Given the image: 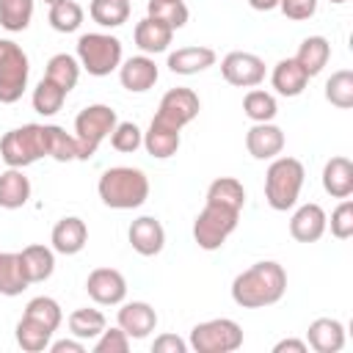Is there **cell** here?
<instances>
[{
	"label": "cell",
	"mask_w": 353,
	"mask_h": 353,
	"mask_svg": "<svg viewBox=\"0 0 353 353\" xmlns=\"http://www.w3.org/2000/svg\"><path fill=\"white\" fill-rule=\"evenodd\" d=\"M287 292V273L279 262L262 259L245 268L232 281V301L243 309H265L284 298Z\"/></svg>",
	"instance_id": "cell-1"
},
{
	"label": "cell",
	"mask_w": 353,
	"mask_h": 353,
	"mask_svg": "<svg viewBox=\"0 0 353 353\" xmlns=\"http://www.w3.org/2000/svg\"><path fill=\"white\" fill-rule=\"evenodd\" d=\"M97 193L110 210H135L149 199V179L141 168L113 165L99 176Z\"/></svg>",
	"instance_id": "cell-2"
},
{
	"label": "cell",
	"mask_w": 353,
	"mask_h": 353,
	"mask_svg": "<svg viewBox=\"0 0 353 353\" xmlns=\"http://www.w3.org/2000/svg\"><path fill=\"white\" fill-rule=\"evenodd\" d=\"M303 163L295 157H273V163L265 171V199L270 210L287 212L295 207L301 188H303Z\"/></svg>",
	"instance_id": "cell-3"
},
{
	"label": "cell",
	"mask_w": 353,
	"mask_h": 353,
	"mask_svg": "<svg viewBox=\"0 0 353 353\" xmlns=\"http://www.w3.org/2000/svg\"><path fill=\"white\" fill-rule=\"evenodd\" d=\"M119 116L110 105H88L74 119V141H77V160L94 157L99 143L113 132Z\"/></svg>",
	"instance_id": "cell-4"
},
{
	"label": "cell",
	"mask_w": 353,
	"mask_h": 353,
	"mask_svg": "<svg viewBox=\"0 0 353 353\" xmlns=\"http://www.w3.org/2000/svg\"><path fill=\"white\" fill-rule=\"evenodd\" d=\"M0 157L8 168H28L36 160L47 157L44 124H22L17 130H8L0 138Z\"/></svg>",
	"instance_id": "cell-5"
},
{
	"label": "cell",
	"mask_w": 353,
	"mask_h": 353,
	"mask_svg": "<svg viewBox=\"0 0 353 353\" xmlns=\"http://www.w3.org/2000/svg\"><path fill=\"white\" fill-rule=\"evenodd\" d=\"M77 63L94 77H105L121 66V41L110 33H83L77 39Z\"/></svg>",
	"instance_id": "cell-6"
},
{
	"label": "cell",
	"mask_w": 353,
	"mask_h": 353,
	"mask_svg": "<svg viewBox=\"0 0 353 353\" xmlns=\"http://www.w3.org/2000/svg\"><path fill=\"white\" fill-rule=\"evenodd\" d=\"M28 74H30V63L25 50L11 39H0V102L3 105H14L22 99L28 88Z\"/></svg>",
	"instance_id": "cell-7"
},
{
	"label": "cell",
	"mask_w": 353,
	"mask_h": 353,
	"mask_svg": "<svg viewBox=\"0 0 353 353\" xmlns=\"http://www.w3.org/2000/svg\"><path fill=\"white\" fill-rule=\"evenodd\" d=\"M240 345H243V328L229 317H215L193 325L188 339V347H193L196 353H232Z\"/></svg>",
	"instance_id": "cell-8"
},
{
	"label": "cell",
	"mask_w": 353,
	"mask_h": 353,
	"mask_svg": "<svg viewBox=\"0 0 353 353\" xmlns=\"http://www.w3.org/2000/svg\"><path fill=\"white\" fill-rule=\"evenodd\" d=\"M240 212L237 210H226L218 204H204V210L196 215L193 221V240L199 248L204 251H218L229 234L237 229Z\"/></svg>",
	"instance_id": "cell-9"
},
{
	"label": "cell",
	"mask_w": 353,
	"mask_h": 353,
	"mask_svg": "<svg viewBox=\"0 0 353 353\" xmlns=\"http://www.w3.org/2000/svg\"><path fill=\"white\" fill-rule=\"evenodd\" d=\"M199 110H201V102H199L196 91H190V88H171V91L163 94L154 119L168 124V127L182 130L185 124H190L199 116Z\"/></svg>",
	"instance_id": "cell-10"
},
{
	"label": "cell",
	"mask_w": 353,
	"mask_h": 353,
	"mask_svg": "<svg viewBox=\"0 0 353 353\" xmlns=\"http://www.w3.org/2000/svg\"><path fill=\"white\" fill-rule=\"evenodd\" d=\"M221 74L229 85H237V88H256L262 80H265V61L254 52H243V50H234L229 55H223L221 61Z\"/></svg>",
	"instance_id": "cell-11"
},
{
	"label": "cell",
	"mask_w": 353,
	"mask_h": 353,
	"mask_svg": "<svg viewBox=\"0 0 353 353\" xmlns=\"http://www.w3.org/2000/svg\"><path fill=\"white\" fill-rule=\"evenodd\" d=\"M85 292L99 306H119L127 298V279L116 268H97L85 279Z\"/></svg>",
	"instance_id": "cell-12"
},
{
	"label": "cell",
	"mask_w": 353,
	"mask_h": 353,
	"mask_svg": "<svg viewBox=\"0 0 353 353\" xmlns=\"http://www.w3.org/2000/svg\"><path fill=\"white\" fill-rule=\"evenodd\" d=\"M127 240H130V245H132L135 254H141V256H157L163 251V245H165V229H163V223L157 218L141 215V218H135L130 223Z\"/></svg>",
	"instance_id": "cell-13"
},
{
	"label": "cell",
	"mask_w": 353,
	"mask_h": 353,
	"mask_svg": "<svg viewBox=\"0 0 353 353\" xmlns=\"http://www.w3.org/2000/svg\"><path fill=\"white\" fill-rule=\"evenodd\" d=\"M119 328L130 336V339H146L154 328H157V312L146 303V301H121V309L116 314Z\"/></svg>",
	"instance_id": "cell-14"
},
{
	"label": "cell",
	"mask_w": 353,
	"mask_h": 353,
	"mask_svg": "<svg viewBox=\"0 0 353 353\" xmlns=\"http://www.w3.org/2000/svg\"><path fill=\"white\" fill-rule=\"evenodd\" d=\"M245 149L254 160H273L284 152V132L273 121H259L245 132Z\"/></svg>",
	"instance_id": "cell-15"
},
{
	"label": "cell",
	"mask_w": 353,
	"mask_h": 353,
	"mask_svg": "<svg viewBox=\"0 0 353 353\" xmlns=\"http://www.w3.org/2000/svg\"><path fill=\"white\" fill-rule=\"evenodd\" d=\"M325 226H328V215L320 204L309 201V204H301L292 218H290V234L298 240V243H314L325 234Z\"/></svg>",
	"instance_id": "cell-16"
},
{
	"label": "cell",
	"mask_w": 353,
	"mask_h": 353,
	"mask_svg": "<svg viewBox=\"0 0 353 353\" xmlns=\"http://www.w3.org/2000/svg\"><path fill=\"white\" fill-rule=\"evenodd\" d=\"M50 243H52V251H55V254H63V256L80 254V251L85 248V243H88V226H85V221L77 218V215L61 218V221L52 226Z\"/></svg>",
	"instance_id": "cell-17"
},
{
	"label": "cell",
	"mask_w": 353,
	"mask_h": 353,
	"mask_svg": "<svg viewBox=\"0 0 353 353\" xmlns=\"http://www.w3.org/2000/svg\"><path fill=\"white\" fill-rule=\"evenodd\" d=\"M160 72H157V63L149 58V55H132L127 58L121 66H119V80L127 91L132 94H143L149 91L154 83H157Z\"/></svg>",
	"instance_id": "cell-18"
},
{
	"label": "cell",
	"mask_w": 353,
	"mask_h": 353,
	"mask_svg": "<svg viewBox=\"0 0 353 353\" xmlns=\"http://www.w3.org/2000/svg\"><path fill=\"white\" fill-rule=\"evenodd\" d=\"M306 345L314 353H339L345 347V325L334 317H317L309 323Z\"/></svg>",
	"instance_id": "cell-19"
},
{
	"label": "cell",
	"mask_w": 353,
	"mask_h": 353,
	"mask_svg": "<svg viewBox=\"0 0 353 353\" xmlns=\"http://www.w3.org/2000/svg\"><path fill=\"white\" fill-rule=\"evenodd\" d=\"M19 265H22V273H25L28 284L47 281L52 276V270H55V251L41 245V243L25 245L19 251Z\"/></svg>",
	"instance_id": "cell-20"
},
{
	"label": "cell",
	"mask_w": 353,
	"mask_h": 353,
	"mask_svg": "<svg viewBox=\"0 0 353 353\" xmlns=\"http://www.w3.org/2000/svg\"><path fill=\"white\" fill-rule=\"evenodd\" d=\"M215 50L210 47H201V44H193V47H179L168 55V69L174 74H199L210 66H215Z\"/></svg>",
	"instance_id": "cell-21"
},
{
	"label": "cell",
	"mask_w": 353,
	"mask_h": 353,
	"mask_svg": "<svg viewBox=\"0 0 353 353\" xmlns=\"http://www.w3.org/2000/svg\"><path fill=\"white\" fill-rule=\"evenodd\" d=\"M323 190L334 199H350L353 193V163L342 154L323 165Z\"/></svg>",
	"instance_id": "cell-22"
},
{
	"label": "cell",
	"mask_w": 353,
	"mask_h": 353,
	"mask_svg": "<svg viewBox=\"0 0 353 353\" xmlns=\"http://www.w3.org/2000/svg\"><path fill=\"white\" fill-rule=\"evenodd\" d=\"M135 44L143 55H154V52H165L171 39H174V30L152 17H143L138 25H135Z\"/></svg>",
	"instance_id": "cell-23"
},
{
	"label": "cell",
	"mask_w": 353,
	"mask_h": 353,
	"mask_svg": "<svg viewBox=\"0 0 353 353\" xmlns=\"http://www.w3.org/2000/svg\"><path fill=\"white\" fill-rule=\"evenodd\" d=\"M270 83H273L276 94H281V97H298V94H303V88L309 85V74L301 69V63H298L295 58H281V61L273 66Z\"/></svg>",
	"instance_id": "cell-24"
},
{
	"label": "cell",
	"mask_w": 353,
	"mask_h": 353,
	"mask_svg": "<svg viewBox=\"0 0 353 353\" xmlns=\"http://www.w3.org/2000/svg\"><path fill=\"white\" fill-rule=\"evenodd\" d=\"M30 199V179L22 174V168H6L0 171V207L3 210H19Z\"/></svg>",
	"instance_id": "cell-25"
},
{
	"label": "cell",
	"mask_w": 353,
	"mask_h": 353,
	"mask_svg": "<svg viewBox=\"0 0 353 353\" xmlns=\"http://www.w3.org/2000/svg\"><path fill=\"white\" fill-rule=\"evenodd\" d=\"M143 149L152 157H157V160H165V157L176 154V149H179V130L152 119L149 130L143 132Z\"/></svg>",
	"instance_id": "cell-26"
},
{
	"label": "cell",
	"mask_w": 353,
	"mask_h": 353,
	"mask_svg": "<svg viewBox=\"0 0 353 353\" xmlns=\"http://www.w3.org/2000/svg\"><path fill=\"white\" fill-rule=\"evenodd\" d=\"M328 58H331V44H328L325 36H306V39L301 41L298 52H295V61L301 63V69H303L309 77L320 74V72L325 69Z\"/></svg>",
	"instance_id": "cell-27"
},
{
	"label": "cell",
	"mask_w": 353,
	"mask_h": 353,
	"mask_svg": "<svg viewBox=\"0 0 353 353\" xmlns=\"http://www.w3.org/2000/svg\"><path fill=\"white\" fill-rule=\"evenodd\" d=\"M207 204H218V207L243 212V207H245V188H243V182L234 179V176L212 179L210 188H207Z\"/></svg>",
	"instance_id": "cell-28"
},
{
	"label": "cell",
	"mask_w": 353,
	"mask_h": 353,
	"mask_svg": "<svg viewBox=\"0 0 353 353\" xmlns=\"http://www.w3.org/2000/svg\"><path fill=\"white\" fill-rule=\"evenodd\" d=\"M69 334L72 336H77V339H83V342H88V339H97L105 328H108V320H105V314L99 312V309H88V306H83V309H74L72 314H69Z\"/></svg>",
	"instance_id": "cell-29"
},
{
	"label": "cell",
	"mask_w": 353,
	"mask_h": 353,
	"mask_svg": "<svg viewBox=\"0 0 353 353\" xmlns=\"http://www.w3.org/2000/svg\"><path fill=\"white\" fill-rule=\"evenodd\" d=\"M44 77L52 80L55 85H61V88L69 94V91L77 85V80H80V63H77L74 55H69V52H58V55H52V58L47 61Z\"/></svg>",
	"instance_id": "cell-30"
},
{
	"label": "cell",
	"mask_w": 353,
	"mask_h": 353,
	"mask_svg": "<svg viewBox=\"0 0 353 353\" xmlns=\"http://www.w3.org/2000/svg\"><path fill=\"white\" fill-rule=\"evenodd\" d=\"M28 290V279L19 265V254L14 251H0V295H22Z\"/></svg>",
	"instance_id": "cell-31"
},
{
	"label": "cell",
	"mask_w": 353,
	"mask_h": 353,
	"mask_svg": "<svg viewBox=\"0 0 353 353\" xmlns=\"http://www.w3.org/2000/svg\"><path fill=\"white\" fill-rule=\"evenodd\" d=\"M44 146H47V157H52L58 163L77 160V141H74V135H69L58 124H44Z\"/></svg>",
	"instance_id": "cell-32"
},
{
	"label": "cell",
	"mask_w": 353,
	"mask_h": 353,
	"mask_svg": "<svg viewBox=\"0 0 353 353\" xmlns=\"http://www.w3.org/2000/svg\"><path fill=\"white\" fill-rule=\"evenodd\" d=\"M52 334L55 331H50L47 325H41V323H36V320H30L25 314L17 323V345L25 353H41V350H47L50 342H52Z\"/></svg>",
	"instance_id": "cell-33"
},
{
	"label": "cell",
	"mask_w": 353,
	"mask_h": 353,
	"mask_svg": "<svg viewBox=\"0 0 353 353\" xmlns=\"http://www.w3.org/2000/svg\"><path fill=\"white\" fill-rule=\"evenodd\" d=\"M88 14L102 28H119L130 19V0H91Z\"/></svg>",
	"instance_id": "cell-34"
},
{
	"label": "cell",
	"mask_w": 353,
	"mask_h": 353,
	"mask_svg": "<svg viewBox=\"0 0 353 353\" xmlns=\"http://www.w3.org/2000/svg\"><path fill=\"white\" fill-rule=\"evenodd\" d=\"M243 113L259 124V121H273L276 113H279V105H276V97L262 91V88H251L245 97H243Z\"/></svg>",
	"instance_id": "cell-35"
},
{
	"label": "cell",
	"mask_w": 353,
	"mask_h": 353,
	"mask_svg": "<svg viewBox=\"0 0 353 353\" xmlns=\"http://www.w3.org/2000/svg\"><path fill=\"white\" fill-rule=\"evenodd\" d=\"M52 30L58 33H74L80 25H83V6L74 3V0H58L50 6V14H47Z\"/></svg>",
	"instance_id": "cell-36"
},
{
	"label": "cell",
	"mask_w": 353,
	"mask_h": 353,
	"mask_svg": "<svg viewBox=\"0 0 353 353\" xmlns=\"http://www.w3.org/2000/svg\"><path fill=\"white\" fill-rule=\"evenodd\" d=\"M146 8H149L146 17H152V19L163 22V25H168L171 30L185 28V22H188V17H190V11H188V6H185L182 0H149Z\"/></svg>",
	"instance_id": "cell-37"
},
{
	"label": "cell",
	"mask_w": 353,
	"mask_h": 353,
	"mask_svg": "<svg viewBox=\"0 0 353 353\" xmlns=\"http://www.w3.org/2000/svg\"><path fill=\"white\" fill-rule=\"evenodd\" d=\"M33 19V0H0V28L19 33Z\"/></svg>",
	"instance_id": "cell-38"
},
{
	"label": "cell",
	"mask_w": 353,
	"mask_h": 353,
	"mask_svg": "<svg viewBox=\"0 0 353 353\" xmlns=\"http://www.w3.org/2000/svg\"><path fill=\"white\" fill-rule=\"evenodd\" d=\"M63 99H66V91L47 77H41L39 85L33 88V110L41 116H55L63 108Z\"/></svg>",
	"instance_id": "cell-39"
},
{
	"label": "cell",
	"mask_w": 353,
	"mask_h": 353,
	"mask_svg": "<svg viewBox=\"0 0 353 353\" xmlns=\"http://www.w3.org/2000/svg\"><path fill=\"white\" fill-rule=\"evenodd\" d=\"M25 317H30V320L47 325L50 331H58V325H61V320H63V312H61V306H58L55 298H50V295H36V298L28 301Z\"/></svg>",
	"instance_id": "cell-40"
},
{
	"label": "cell",
	"mask_w": 353,
	"mask_h": 353,
	"mask_svg": "<svg viewBox=\"0 0 353 353\" xmlns=\"http://www.w3.org/2000/svg\"><path fill=\"white\" fill-rule=\"evenodd\" d=\"M325 99L339 108V110H347L353 108V72L350 69H339L328 77L325 83Z\"/></svg>",
	"instance_id": "cell-41"
},
{
	"label": "cell",
	"mask_w": 353,
	"mask_h": 353,
	"mask_svg": "<svg viewBox=\"0 0 353 353\" xmlns=\"http://www.w3.org/2000/svg\"><path fill=\"white\" fill-rule=\"evenodd\" d=\"M110 146L116 152H124V154H132L138 146H143V132L135 121H119L110 132Z\"/></svg>",
	"instance_id": "cell-42"
},
{
	"label": "cell",
	"mask_w": 353,
	"mask_h": 353,
	"mask_svg": "<svg viewBox=\"0 0 353 353\" xmlns=\"http://www.w3.org/2000/svg\"><path fill=\"white\" fill-rule=\"evenodd\" d=\"M331 234L336 240H347L353 234V201L342 199L339 207L331 212Z\"/></svg>",
	"instance_id": "cell-43"
},
{
	"label": "cell",
	"mask_w": 353,
	"mask_h": 353,
	"mask_svg": "<svg viewBox=\"0 0 353 353\" xmlns=\"http://www.w3.org/2000/svg\"><path fill=\"white\" fill-rule=\"evenodd\" d=\"M127 350H130V336L119 325L105 328L94 342V353H127Z\"/></svg>",
	"instance_id": "cell-44"
},
{
	"label": "cell",
	"mask_w": 353,
	"mask_h": 353,
	"mask_svg": "<svg viewBox=\"0 0 353 353\" xmlns=\"http://www.w3.org/2000/svg\"><path fill=\"white\" fill-rule=\"evenodd\" d=\"M279 8L287 19H295V22H303L309 17H314L317 11V0H279Z\"/></svg>",
	"instance_id": "cell-45"
},
{
	"label": "cell",
	"mask_w": 353,
	"mask_h": 353,
	"mask_svg": "<svg viewBox=\"0 0 353 353\" xmlns=\"http://www.w3.org/2000/svg\"><path fill=\"white\" fill-rule=\"evenodd\" d=\"M152 350H154V353H185V350H188V342L179 339L176 334H160V336L152 342Z\"/></svg>",
	"instance_id": "cell-46"
},
{
	"label": "cell",
	"mask_w": 353,
	"mask_h": 353,
	"mask_svg": "<svg viewBox=\"0 0 353 353\" xmlns=\"http://www.w3.org/2000/svg\"><path fill=\"white\" fill-rule=\"evenodd\" d=\"M47 350H52V353H85V342L83 339H58V342H50V347Z\"/></svg>",
	"instance_id": "cell-47"
},
{
	"label": "cell",
	"mask_w": 353,
	"mask_h": 353,
	"mask_svg": "<svg viewBox=\"0 0 353 353\" xmlns=\"http://www.w3.org/2000/svg\"><path fill=\"white\" fill-rule=\"evenodd\" d=\"M306 350H309V345L303 339H292V336L273 345V353H306Z\"/></svg>",
	"instance_id": "cell-48"
},
{
	"label": "cell",
	"mask_w": 353,
	"mask_h": 353,
	"mask_svg": "<svg viewBox=\"0 0 353 353\" xmlns=\"http://www.w3.org/2000/svg\"><path fill=\"white\" fill-rule=\"evenodd\" d=\"M248 6L254 11H273V8H279V0H248Z\"/></svg>",
	"instance_id": "cell-49"
},
{
	"label": "cell",
	"mask_w": 353,
	"mask_h": 353,
	"mask_svg": "<svg viewBox=\"0 0 353 353\" xmlns=\"http://www.w3.org/2000/svg\"><path fill=\"white\" fill-rule=\"evenodd\" d=\"M328 3H334V6H342V3H347V0H328Z\"/></svg>",
	"instance_id": "cell-50"
},
{
	"label": "cell",
	"mask_w": 353,
	"mask_h": 353,
	"mask_svg": "<svg viewBox=\"0 0 353 353\" xmlns=\"http://www.w3.org/2000/svg\"><path fill=\"white\" fill-rule=\"evenodd\" d=\"M44 3H47V6H52V3H58V0H44Z\"/></svg>",
	"instance_id": "cell-51"
}]
</instances>
